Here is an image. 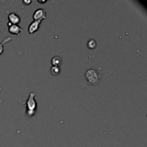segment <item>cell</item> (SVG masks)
Returning <instances> with one entry per match:
<instances>
[{"label":"cell","instance_id":"cell-1","mask_svg":"<svg viewBox=\"0 0 147 147\" xmlns=\"http://www.w3.org/2000/svg\"><path fill=\"white\" fill-rule=\"evenodd\" d=\"M35 93L30 92L29 97L25 103V105L26 107V114L29 117H32L35 115L38 108V104L35 101Z\"/></svg>","mask_w":147,"mask_h":147},{"label":"cell","instance_id":"cell-2","mask_svg":"<svg viewBox=\"0 0 147 147\" xmlns=\"http://www.w3.org/2000/svg\"><path fill=\"white\" fill-rule=\"evenodd\" d=\"M85 78L88 83L93 86L98 85L101 79V75L95 70L92 68L86 70V72H85Z\"/></svg>","mask_w":147,"mask_h":147},{"label":"cell","instance_id":"cell-3","mask_svg":"<svg viewBox=\"0 0 147 147\" xmlns=\"http://www.w3.org/2000/svg\"><path fill=\"white\" fill-rule=\"evenodd\" d=\"M46 12L44 9H38L35 10L33 15V19L34 21L38 20H44L46 19Z\"/></svg>","mask_w":147,"mask_h":147},{"label":"cell","instance_id":"cell-4","mask_svg":"<svg viewBox=\"0 0 147 147\" xmlns=\"http://www.w3.org/2000/svg\"><path fill=\"white\" fill-rule=\"evenodd\" d=\"M42 20H38V21H33L32 22V23L30 25L29 28H28V32H29L30 35L35 33L36 32H38L40 29V26L41 25V22Z\"/></svg>","mask_w":147,"mask_h":147},{"label":"cell","instance_id":"cell-5","mask_svg":"<svg viewBox=\"0 0 147 147\" xmlns=\"http://www.w3.org/2000/svg\"><path fill=\"white\" fill-rule=\"evenodd\" d=\"M8 20H9V22H8V26L12 25H17L19 24L20 22L21 19L19 16H18L17 14L14 13H10L9 15H8Z\"/></svg>","mask_w":147,"mask_h":147},{"label":"cell","instance_id":"cell-6","mask_svg":"<svg viewBox=\"0 0 147 147\" xmlns=\"http://www.w3.org/2000/svg\"><path fill=\"white\" fill-rule=\"evenodd\" d=\"M9 29H8V31L10 34L14 35H18L19 36L20 32H23V30L21 27H19V25H9L8 26Z\"/></svg>","mask_w":147,"mask_h":147},{"label":"cell","instance_id":"cell-7","mask_svg":"<svg viewBox=\"0 0 147 147\" xmlns=\"http://www.w3.org/2000/svg\"><path fill=\"white\" fill-rule=\"evenodd\" d=\"M62 60L60 57L55 56L53 57L51 60V63H52V66H56V67H60L62 65Z\"/></svg>","mask_w":147,"mask_h":147},{"label":"cell","instance_id":"cell-8","mask_svg":"<svg viewBox=\"0 0 147 147\" xmlns=\"http://www.w3.org/2000/svg\"><path fill=\"white\" fill-rule=\"evenodd\" d=\"M11 40H12V38H9V37H7V38H5V39L3 40V41H2V42L0 43V55L3 53L4 50H5L4 45H5L6 43H7V42H9V41H11Z\"/></svg>","mask_w":147,"mask_h":147},{"label":"cell","instance_id":"cell-9","mask_svg":"<svg viewBox=\"0 0 147 147\" xmlns=\"http://www.w3.org/2000/svg\"><path fill=\"white\" fill-rule=\"evenodd\" d=\"M60 67H56V66H52L50 68V72L52 75L54 76H57V75H59L60 73Z\"/></svg>","mask_w":147,"mask_h":147},{"label":"cell","instance_id":"cell-10","mask_svg":"<svg viewBox=\"0 0 147 147\" xmlns=\"http://www.w3.org/2000/svg\"><path fill=\"white\" fill-rule=\"evenodd\" d=\"M97 46V43L95 42V40H90L87 43V48L89 50H94L95 49Z\"/></svg>","mask_w":147,"mask_h":147},{"label":"cell","instance_id":"cell-11","mask_svg":"<svg viewBox=\"0 0 147 147\" xmlns=\"http://www.w3.org/2000/svg\"><path fill=\"white\" fill-rule=\"evenodd\" d=\"M23 3L25 4V5H30V4L31 3V1H23Z\"/></svg>","mask_w":147,"mask_h":147},{"label":"cell","instance_id":"cell-12","mask_svg":"<svg viewBox=\"0 0 147 147\" xmlns=\"http://www.w3.org/2000/svg\"><path fill=\"white\" fill-rule=\"evenodd\" d=\"M38 2H40V3H45V2H47L46 1H45V2H40V1H38Z\"/></svg>","mask_w":147,"mask_h":147}]
</instances>
